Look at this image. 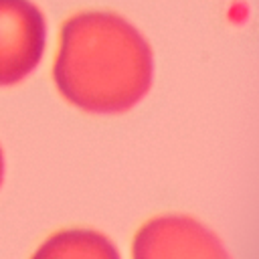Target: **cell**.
Segmentation results:
<instances>
[{"mask_svg": "<svg viewBox=\"0 0 259 259\" xmlns=\"http://www.w3.org/2000/svg\"><path fill=\"white\" fill-rule=\"evenodd\" d=\"M53 77L75 107L123 113L150 91L152 49L125 18L113 12H81L63 24Z\"/></svg>", "mask_w": 259, "mask_h": 259, "instance_id": "6da1fadb", "label": "cell"}, {"mask_svg": "<svg viewBox=\"0 0 259 259\" xmlns=\"http://www.w3.org/2000/svg\"><path fill=\"white\" fill-rule=\"evenodd\" d=\"M47 22L30 0H0V87L28 77L42 59Z\"/></svg>", "mask_w": 259, "mask_h": 259, "instance_id": "7a4b0ae2", "label": "cell"}, {"mask_svg": "<svg viewBox=\"0 0 259 259\" xmlns=\"http://www.w3.org/2000/svg\"><path fill=\"white\" fill-rule=\"evenodd\" d=\"M134 259H229V253L202 223L166 214L140 229L134 241Z\"/></svg>", "mask_w": 259, "mask_h": 259, "instance_id": "3957f363", "label": "cell"}, {"mask_svg": "<svg viewBox=\"0 0 259 259\" xmlns=\"http://www.w3.org/2000/svg\"><path fill=\"white\" fill-rule=\"evenodd\" d=\"M30 259H119L115 245L91 229H65L47 237Z\"/></svg>", "mask_w": 259, "mask_h": 259, "instance_id": "277c9868", "label": "cell"}, {"mask_svg": "<svg viewBox=\"0 0 259 259\" xmlns=\"http://www.w3.org/2000/svg\"><path fill=\"white\" fill-rule=\"evenodd\" d=\"M2 180H4V156L0 150V186H2Z\"/></svg>", "mask_w": 259, "mask_h": 259, "instance_id": "5b68a950", "label": "cell"}]
</instances>
